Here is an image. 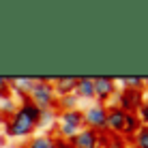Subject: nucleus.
I'll return each mask as SVG.
<instances>
[{
	"label": "nucleus",
	"mask_w": 148,
	"mask_h": 148,
	"mask_svg": "<svg viewBox=\"0 0 148 148\" xmlns=\"http://www.w3.org/2000/svg\"><path fill=\"white\" fill-rule=\"evenodd\" d=\"M28 99L32 101L37 108L43 112V110H56V92L52 88V77H37L30 88V95Z\"/></svg>",
	"instance_id": "f257e3e1"
},
{
	"label": "nucleus",
	"mask_w": 148,
	"mask_h": 148,
	"mask_svg": "<svg viewBox=\"0 0 148 148\" xmlns=\"http://www.w3.org/2000/svg\"><path fill=\"white\" fill-rule=\"evenodd\" d=\"M4 135L7 137H32L34 129H37V122H34L24 110H19L11 116V118L4 120Z\"/></svg>",
	"instance_id": "f03ea898"
},
{
	"label": "nucleus",
	"mask_w": 148,
	"mask_h": 148,
	"mask_svg": "<svg viewBox=\"0 0 148 148\" xmlns=\"http://www.w3.org/2000/svg\"><path fill=\"white\" fill-rule=\"evenodd\" d=\"M84 112L77 110H69V112H60L58 114V125H56V135L62 140H71L77 131L84 129Z\"/></svg>",
	"instance_id": "7ed1b4c3"
},
{
	"label": "nucleus",
	"mask_w": 148,
	"mask_h": 148,
	"mask_svg": "<svg viewBox=\"0 0 148 148\" xmlns=\"http://www.w3.org/2000/svg\"><path fill=\"white\" fill-rule=\"evenodd\" d=\"M84 125L97 133H108V105L95 103L84 110Z\"/></svg>",
	"instance_id": "20e7f679"
},
{
	"label": "nucleus",
	"mask_w": 148,
	"mask_h": 148,
	"mask_svg": "<svg viewBox=\"0 0 148 148\" xmlns=\"http://www.w3.org/2000/svg\"><path fill=\"white\" fill-rule=\"evenodd\" d=\"M114 103L125 112V114H135L137 108L144 103V90H129V88H118V92L114 97Z\"/></svg>",
	"instance_id": "39448f33"
},
{
	"label": "nucleus",
	"mask_w": 148,
	"mask_h": 148,
	"mask_svg": "<svg viewBox=\"0 0 148 148\" xmlns=\"http://www.w3.org/2000/svg\"><path fill=\"white\" fill-rule=\"evenodd\" d=\"M92 84H95V99H97V103H101V105H105L118 92V84H116V79L110 77V75L92 77Z\"/></svg>",
	"instance_id": "423d86ee"
},
{
	"label": "nucleus",
	"mask_w": 148,
	"mask_h": 148,
	"mask_svg": "<svg viewBox=\"0 0 148 148\" xmlns=\"http://www.w3.org/2000/svg\"><path fill=\"white\" fill-rule=\"evenodd\" d=\"M69 144L73 148H99V133L92 129H82L69 140Z\"/></svg>",
	"instance_id": "0eeeda50"
},
{
	"label": "nucleus",
	"mask_w": 148,
	"mask_h": 148,
	"mask_svg": "<svg viewBox=\"0 0 148 148\" xmlns=\"http://www.w3.org/2000/svg\"><path fill=\"white\" fill-rule=\"evenodd\" d=\"M32 84H34V77H9V88H11V95H15L19 101L28 99Z\"/></svg>",
	"instance_id": "6e6552de"
},
{
	"label": "nucleus",
	"mask_w": 148,
	"mask_h": 148,
	"mask_svg": "<svg viewBox=\"0 0 148 148\" xmlns=\"http://www.w3.org/2000/svg\"><path fill=\"white\" fill-rule=\"evenodd\" d=\"M125 112L118 105H110L108 108V131L112 135H120L122 133V125H125Z\"/></svg>",
	"instance_id": "1a4fd4ad"
},
{
	"label": "nucleus",
	"mask_w": 148,
	"mask_h": 148,
	"mask_svg": "<svg viewBox=\"0 0 148 148\" xmlns=\"http://www.w3.org/2000/svg\"><path fill=\"white\" fill-rule=\"evenodd\" d=\"M75 86H77V77H54L52 79V88L56 97L75 95Z\"/></svg>",
	"instance_id": "9d476101"
},
{
	"label": "nucleus",
	"mask_w": 148,
	"mask_h": 148,
	"mask_svg": "<svg viewBox=\"0 0 148 148\" xmlns=\"http://www.w3.org/2000/svg\"><path fill=\"white\" fill-rule=\"evenodd\" d=\"M75 97H77V99H86V101H92V99H95V84H92V77H77Z\"/></svg>",
	"instance_id": "9b49d317"
},
{
	"label": "nucleus",
	"mask_w": 148,
	"mask_h": 148,
	"mask_svg": "<svg viewBox=\"0 0 148 148\" xmlns=\"http://www.w3.org/2000/svg\"><path fill=\"white\" fill-rule=\"evenodd\" d=\"M140 120H137V116L135 114H127L125 116V125H122V133L120 135H125L127 140H131V137H133L137 131H140Z\"/></svg>",
	"instance_id": "f8f14e48"
},
{
	"label": "nucleus",
	"mask_w": 148,
	"mask_h": 148,
	"mask_svg": "<svg viewBox=\"0 0 148 148\" xmlns=\"http://www.w3.org/2000/svg\"><path fill=\"white\" fill-rule=\"evenodd\" d=\"M24 146H26V148H52L54 146V137L49 133H45V135H32Z\"/></svg>",
	"instance_id": "ddd939ff"
},
{
	"label": "nucleus",
	"mask_w": 148,
	"mask_h": 148,
	"mask_svg": "<svg viewBox=\"0 0 148 148\" xmlns=\"http://www.w3.org/2000/svg\"><path fill=\"white\" fill-rule=\"evenodd\" d=\"M127 142L131 144V148H148V125H142L140 131Z\"/></svg>",
	"instance_id": "4468645a"
},
{
	"label": "nucleus",
	"mask_w": 148,
	"mask_h": 148,
	"mask_svg": "<svg viewBox=\"0 0 148 148\" xmlns=\"http://www.w3.org/2000/svg\"><path fill=\"white\" fill-rule=\"evenodd\" d=\"M17 112V101L13 99V97H4L2 101H0V114H2V118H11V116Z\"/></svg>",
	"instance_id": "2eb2a0df"
},
{
	"label": "nucleus",
	"mask_w": 148,
	"mask_h": 148,
	"mask_svg": "<svg viewBox=\"0 0 148 148\" xmlns=\"http://www.w3.org/2000/svg\"><path fill=\"white\" fill-rule=\"evenodd\" d=\"M77 97L75 95H67V97H58L56 99V108L60 112H69V110H77Z\"/></svg>",
	"instance_id": "dca6fc26"
},
{
	"label": "nucleus",
	"mask_w": 148,
	"mask_h": 148,
	"mask_svg": "<svg viewBox=\"0 0 148 148\" xmlns=\"http://www.w3.org/2000/svg\"><path fill=\"white\" fill-rule=\"evenodd\" d=\"M116 84H122V88H129V90H144L146 79L144 77H122V79H116Z\"/></svg>",
	"instance_id": "f3484780"
},
{
	"label": "nucleus",
	"mask_w": 148,
	"mask_h": 148,
	"mask_svg": "<svg viewBox=\"0 0 148 148\" xmlns=\"http://www.w3.org/2000/svg\"><path fill=\"white\" fill-rule=\"evenodd\" d=\"M17 108L19 110H24V112H26V114L30 116V118H32L34 122H37V127H39V118H41V110L37 108V105H34L32 103V101H30V99H24L22 101V103H19L17 105Z\"/></svg>",
	"instance_id": "a211bd4d"
},
{
	"label": "nucleus",
	"mask_w": 148,
	"mask_h": 148,
	"mask_svg": "<svg viewBox=\"0 0 148 148\" xmlns=\"http://www.w3.org/2000/svg\"><path fill=\"white\" fill-rule=\"evenodd\" d=\"M58 118V112L56 110H43L41 112V118H39V127H47Z\"/></svg>",
	"instance_id": "6ab92c4d"
},
{
	"label": "nucleus",
	"mask_w": 148,
	"mask_h": 148,
	"mask_svg": "<svg viewBox=\"0 0 148 148\" xmlns=\"http://www.w3.org/2000/svg\"><path fill=\"white\" fill-rule=\"evenodd\" d=\"M135 116H137V120H140V125H148V101L146 99H144V103L137 108Z\"/></svg>",
	"instance_id": "aec40b11"
},
{
	"label": "nucleus",
	"mask_w": 148,
	"mask_h": 148,
	"mask_svg": "<svg viewBox=\"0 0 148 148\" xmlns=\"http://www.w3.org/2000/svg\"><path fill=\"white\" fill-rule=\"evenodd\" d=\"M11 97V88H9V77H0V99Z\"/></svg>",
	"instance_id": "412c9836"
},
{
	"label": "nucleus",
	"mask_w": 148,
	"mask_h": 148,
	"mask_svg": "<svg viewBox=\"0 0 148 148\" xmlns=\"http://www.w3.org/2000/svg\"><path fill=\"white\" fill-rule=\"evenodd\" d=\"M108 148H129L125 140H120V135H112L110 137V146Z\"/></svg>",
	"instance_id": "4be33fe9"
},
{
	"label": "nucleus",
	"mask_w": 148,
	"mask_h": 148,
	"mask_svg": "<svg viewBox=\"0 0 148 148\" xmlns=\"http://www.w3.org/2000/svg\"><path fill=\"white\" fill-rule=\"evenodd\" d=\"M52 148H73L69 144V140H62V137H54V146Z\"/></svg>",
	"instance_id": "5701e85b"
},
{
	"label": "nucleus",
	"mask_w": 148,
	"mask_h": 148,
	"mask_svg": "<svg viewBox=\"0 0 148 148\" xmlns=\"http://www.w3.org/2000/svg\"><path fill=\"white\" fill-rule=\"evenodd\" d=\"M4 125V118H2V114H0V127H2Z\"/></svg>",
	"instance_id": "b1692460"
},
{
	"label": "nucleus",
	"mask_w": 148,
	"mask_h": 148,
	"mask_svg": "<svg viewBox=\"0 0 148 148\" xmlns=\"http://www.w3.org/2000/svg\"><path fill=\"white\" fill-rule=\"evenodd\" d=\"M17 148H26V146H24V144H22V146H17Z\"/></svg>",
	"instance_id": "393cba45"
},
{
	"label": "nucleus",
	"mask_w": 148,
	"mask_h": 148,
	"mask_svg": "<svg viewBox=\"0 0 148 148\" xmlns=\"http://www.w3.org/2000/svg\"><path fill=\"white\" fill-rule=\"evenodd\" d=\"M0 101H2V99H0Z\"/></svg>",
	"instance_id": "a878e982"
}]
</instances>
